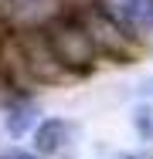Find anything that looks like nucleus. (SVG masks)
<instances>
[{"label":"nucleus","mask_w":153,"mask_h":159,"mask_svg":"<svg viewBox=\"0 0 153 159\" xmlns=\"http://www.w3.org/2000/svg\"><path fill=\"white\" fill-rule=\"evenodd\" d=\"M129 125L140 142H153V98H143L129 108Z\"/></svg>","instance_id":"7"},{"label":"nucleus","mask_w":153,"mask_h":159,"mask_svg":"<svg viewBox=\"0 0 153 159\" xmlns=\"http://www.w3.org/2000/svg\"><path fill=\"white\" fill-rule=\"evenodd\" d=\"M72 135H75V125L68 119L48 115L31 132V149H34L37 159H51V156H58V152H65V146L72 142Z\"/></svg>","instance_id":"4"},{"label":"nucleus","mask_w":153,"mask_h":159,"mask_svg":"<svg viewBox=\"0 0 153 159\" xmlns=\"http://www.w3.org/2000/svg\"><path fill=\"white\" fill-rule=\"evenodd\" d=\"M37 115H41L37 102L31 95H3V102H0V122H3V132L10 139H21V135L34 132V125L41 122Z\"/></svg>","instance_id":"5"},{"label":"nucleus","mask_w":153,"mask_h":159,"mask_svg":"<svg viewBox=\"0 0 153 159\" xmlns=\"http://www.w3.org/2000/svg\"><path fill=\"white\" fill-rule=\"evenodd\" d=\"M44 34H48V44H51L55 58L61 61V68L72 78H82V75L95 71V64H99L102 54H99L89 27L82 24L78 14H55L44 24Z\"/></svg>","instance_id":"1"},{"label":"nucleus","mask_w":153,"mask_h":159,"mask_svg":"<svg viewBox=\"0 0 153 159\" xmlns=\"http://www.w3.org/2000/svg\"><path fill=\"white\" fill-rule=\"evenodd\" d=\"M78 17L89 27V34H92V41H95V48H99L102 58H112L116 64H133V61L143 58L146 41L140 34H133L129 27H122L119 20L112 14H106L99 3L89 7V10H78Z\"/></svg>","instance_id":"2"},{"label":"nucleus","mask_w":153,"mask_h":159,"mask_svg":"<svg viewBox=\"0 0 153 159\" xmlns=\"http://www.w3.org/2000/svg\"><path fill=\"white\" fill-rule=\"evenodd\" d=\"M0 159H37V156H34V149H24V146H7Z\"/></svg>","instance_id":"8"},{"label":"nucleus","mask_w":153,"mask_h":159,"mask_svg":"<svg viewBox=\"0 0 153 159\" xmlns=\"http://www.w3.org/2000/svg\"><path fill=\"white\" fill-rule=\"evenodd\" d=\"M14 41H17V51H21V61H24V71H27L31 88L61 85V81L72 78V75L61 68V61L55 58L51 44H48L44 24H27V27L14 31Z\"/></svg>","instance_id":"3"},{"label":"nucleus","mask_w":153,"mask_h":159,"mask_svg":"<svg viewBox=\"0 0 153 159\" xmlns=\"http://www.w3.org/2000/svg\"><path fill=\"white\" fill-rule=\"evenodd\" d=\"M99 7L143 41L153 34V0H99Z\"/></svg>","instance_id":"6"}]
</instances>
